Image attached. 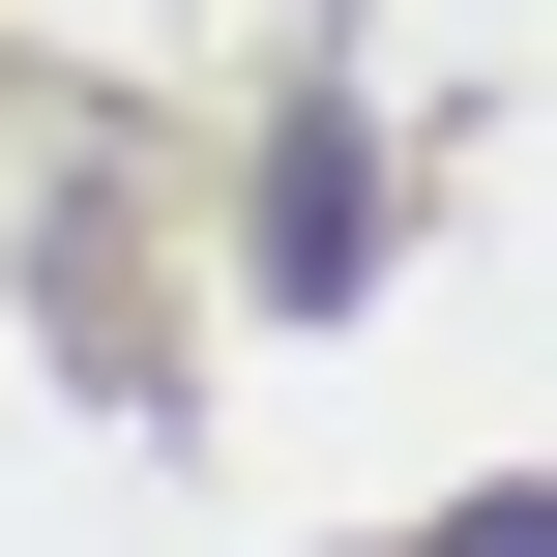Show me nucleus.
I'll list each match as a JSON object with an SVG mask.
<instances>
[{
	"label": "nucleus",
	"mask_w": 557,
	"mask_h": 557,
	"mask_svg": "<svg viewBox=\"0 0 557 557\" xmlns=\"http://www.w3.org/2000/svg\"><path fill=\"white\" fill-rule=\"evenodd\" d=\"M411 557H557V499H470V529H411Z\"/></svg>",
	"instance_id": "1"
}]
</instances>
